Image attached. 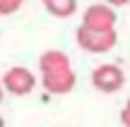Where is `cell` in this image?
<instances>
[{
	"label": "cell",
	"mask_w": 130,
	"mask_h": 127,
	"mask_svg": "<svg viewBox=\"0 0 130 127\" xmlns=\"http://www.w3.org/2000/svg\"><path fill=\"white\" fill-rule=\"evenodd\" d=\"M39 72H41V86L53 96H65L75 89L77 84V74H75L72 65H70L68 53L51 48L43 50L39 58Z\"/></svg>",
	"instance_id": "6da1fadb"
},
{
	"label": "cell",
	"mask_w": 130,
	"mask_h": 127,
	"mask_svg": "<svg viewBox=\"0 0 130 127\" xmlns=\"http://www.w3.org/2000/svg\"><path fill=\"white\" fill-rule=\"evenodd\" d=\"M75 38H77V46L82 48V50L94 53V55L108 53L118 43L116 29H108V31H94V29H87V27H77Z\"/></svg>",
	"instance_id": "7a4b0ae2"
},
{
	"label": "cell",
	"mask_w": 130,
	"mask_h": 127,
	"mask_svg": "<svg viewBox=\"0 0 130 127\" xmlns=\"http://www.w3.org/2000/svg\"><path fill=\"white\" fill-rule=\"evenodd\" d=\"M0 84L12 96H27L36 89V74L31 70H27V67H22V65H14L10 70H5Z\"/></svg>",
	"instance_id": "3957f363"
},
{
	"label": "cell",
	"mask_w": 130,
	"mask_h": 127,
	"mask_svg": "<svg viewBox=\"0 0 130 127\" xmlns=\"http://www.w3.org/2000/svg\"><path fill=\"white\" fill-rule=\"evenodd\" d=\"M92 84H94V89L101 91V94H116V91H121L123 84H125V72L118 65H111V62L99 65L96 70L92 72Z\"/></svg>",
	"instance_id": "277c9868"
},
{
	"label": "cell",
	"mask_w": 130,
	"mask_h": 127,
	"mask_svg": "<svg viewBox=\"0 0 130 127\" xmlns=\"http://www.w3.org/2000/svg\"><path fill=\"white\" fill-rule=\"evenodd\" d=\"M116 10L106 3H96V5H89L82 14V27L94 29V31H108V29H116Z\"/></svg>",
	"instance_id": "5b68a950"
},
{
	"label": "cell",
	"mask_w": 130,
	"mask_h": 127,
	"mask_svg": "<svg viewBox=\"0 0 130 127\" xmlns=\"http://www.w3.org/2000/svg\"><path fill=\"white\" fill-rule=\"evenodd\" d=\"M43 7L48 14L58 19H68L77 12V0H43Z\"/></svg>",
	"instance_id": "8992f818"
},
{
	"label": "cell",
	"mask_w": 130,
	"mask_h": 127,
	"mask_svg": "<svg viewBox=\"0 0 130 127\" xmlns=\"http://www.w3.org/2000/svg\"><path fill=\"white\" fill-rule=\"evenodd\" d=\"M22 3L24 0H0V14H12V12H17L19 7H22Z\"/></svg>",
	"instance_id": "52a82bcc"
},
{
	"label": "cell",
	"mask_w": 130,
	"mask_h": 127,
	"mask_svg": "<svg viewBox=\"0 0 130 127\" xmlns=\"http://www.w3.org/2000/svg\"><path fill=\"white\" fill-rule=\"evenodd\" d=\"M121 122H123V127H130V98H128V103L123 106V110H121Z\"/></svg>",
	"instance_id": "ba28073f"
},
{
	"label": "cell",
	"mask_w": 130,
	"mask_h": 127,
	"mask_svg": "<svg viewBox=\"0 0 130 127\" xmlns=\"http://www.w3.org/2000/svg\"><path fill=\"white\" fill-rule=\"evenodd\" d=\"M106 5H111V7H121V5H128L130 0H104Z\"/></svg>",
	"instance_id": "9c48e42d"
},
{
	"label": "cell",
	"mask_w": 130,
	"mask_h": 127,
	"mask_svg": "<svg viewBox=\"0 0 130 127\" xmlns=\"http://www.w3.org/2000/svg\"><path fill=\"white\" fill-rule=\"evenodd\" d=\"M3 98H5V89H3V84H0V103H3Z\"/></svg>",
	"instance_id": "30bf717a"
},
{
	"label": "cell",
	"mask_w": 130,
	"mask_h": 127,
	"mask_svg": "<svg viewBox=\"0 0 130 127\" xmlns=\"http://www.w3.org/2000/svg\"><path fill=\"white\" fill-rule=\"evenodd\" d=\"M0 127H5V120H3V115H0Z\"/></svg>",
	"instance_id": "8fae6325"
}]
</instances>
